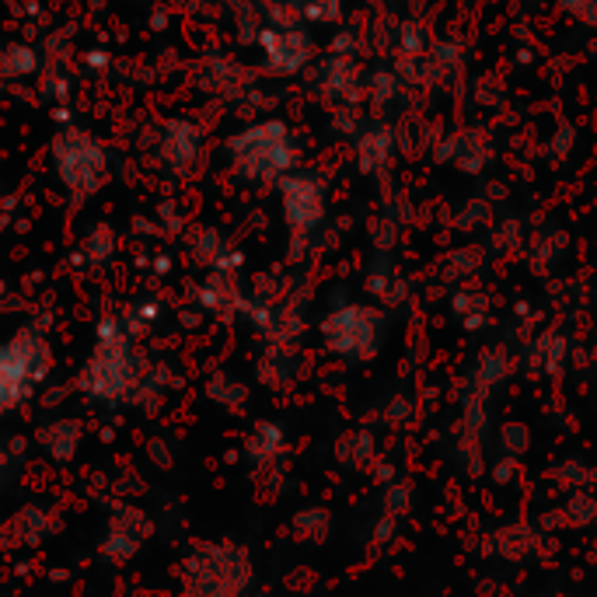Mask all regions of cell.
Wrapping results in <instances>:
<instances>
[{
    "label": "cell",
    "mask_w": 597,
    "mask_h": 597,
    "mask_svg": "<svg viewBox=\"0 0 597 597\" xmlns=\"http://www.w3.org/2000/svg\"><path fill=\"white\" fill-rule=\"evenodd\" d=\"M140 381L144 378H140V364L133 357L126 329L119 322H105L98 329L95 353L81 374V388L98 402H116V398L137 395Z\"/></svg>",
    "instance_id": "cell-1"
},
{
    "label": "cell",
    "mask_w": 597,
    "mask_h": 597,
    "mask_svg": "<svg viewBox=\"0 0 597 597\" xmlns=\"http://www.w3.org/2000/svg\"><path fill=\"white\" fill-rule=\"evenodd\" d=\"M53 161L56 172H60V182L77 199H88L91 193H98L102 182L109 179V161H105L102 144L84 130L60 133L53 144Z\"/></svg>",
    "instance_id": "cell-2"
},
{
    "label": "cell",
    "mask_w": 597,
    "mask_h": 597,
    "mask_svg": "<svg viewBox=\"0 0 597 597\" xmlns=\"http://www.w3.org/2000/svg\"><path fill=\"white\" fill-rule=\"evenodd\" d=\"M49 350L42 336L35 332H18L11 343H0V412H11L35 381L46 374Z\"/></svg>",
    "instance_id": "cell-3"
},
{
    "label": "cell",
    "mask_w": 597,
    "mask_h": 597,
    "mask_svg": "<svg viewBox=\"0 0 597 597\" xmlns=\"http://www.w3.org/2000/svg\"><path fill=\"white\" fill-rule=\"evenodd\" d=\"M241 552L234 549H203L199 556H193V563H189V591L193 597H238L245 591L248 577H252V570H248V563L241 559L238 566L231 570V563L238 559Z\"/></svg>",
    "instance_id": "cell-4"
},
{
    "label": "cell",
    "mask_w": 597,
    "mask_h": 597,
    "mask_svg": "<svg viewBox=\"0 0 597 597\" xmlns=\"http://www.w3.org/2000/svg\"><path fill=\"white\" fill-rule=\"evenodd\" d=\"M231 161L241 175L248 179H269V175L283 172L287 165V140H283V126H255V130L241 133L231 140Z\"/></svg>",
    "instance_id": "cell-5"
},
{
    "label": "cell",
    "mask_w": 597,
    "mask_h": 597,
    "mask_svg": "<svg viewBox=\"0 0 597 597\" xmlns=\"http://www.w3.org/2000/svg\"><path fill=\"white\" fill-rule=\"evenodd\" d=\"M161 154L175 172H189L193 165H199V154H203V133L186 119H175L161 133Z\"/></svg>",
    "instance_id": "cell-6"
},
{
    "label": "cell",
    "mask_w": 597,
    "mask_h": 597,
    "mask_svg": "<svg viewBox=\"0 0 597 597\" xmlns=\"http://www.w3.org/2000/svg\"><path fill=\"white\" fill-rule=\"evenodd\" d=\"M39 440H42V447L53 454V458L67 461L70 454L77 451V444H81V426L70 423V419H56V423L42 426Z\"/></svg>",
    "instance_id": "cell-7"
},
{
    "label": "cell",
    "mask_w": 597,
    "mask_h": 597,
    "mask_svg": "<svg viewBox=\"0 0 597 597\" xmlns=\"http://www.w3.org/2000/svg\"><path fill=\"white\" fill-rule=\"evenodd\" d=\"M493 549L507 559H528L538 549V535L528 524H514V528H503L493 535Z\"/></svg>",
    "instance_id": "cell-8"
},
{
    "label": "cell",
    "mask_w": 597,
    "mask_h": 597,
    "mask_svg": "<svg viewBox=\"0 0 597 597\" xmlns=\"http://www.w3.org/2000/svg\"><path fill=\"white\" fill-rule=\"evenodd\" d=\"M283 451V430L273 423H259L255 433L248 437V458H255L259 465H273Z\"/></svg>",
    "instance_id": "cell-9"
},
{
    "label": "cell",
    "mask_w": 597,
    "mask_h": 597,
    "mask_svg": "<svg viewBox=\"0 0 597 597\" xmlns=\"http://www.w3.org/2000/svg\"><path fill=\"white\" fill-rule=\"evenodd\" d=\"M412 507V486L409 482H388L385 493H381V514L402 521Z\"/></svg>",
    "instance_id": "cell-10"
},
{
    "label": "cell",
    "mask_w": 597,
    "mask_h": 597,
    "mask_svg": "<svg viewBox=\"0 0 597 597\" xmlns=\"http://www.w3.org/2000/svg\"><path fill=\"white\" fill-rule=\"evenodd\" d=\"M339 458L343 465H367L374 458V444L367 433H350V437L339 444Z\"/></svg>",
    "instance_id": "cell-11"
},
{
    "label": "cell",
    "mask_w": 597,
    "mask_h": 597,
    "mask_svg": "<svg viewBox=\"0 0 597 597\" xmlns=\"http://www.w3.org/2000/svg\"><path fill=\"white\" fill-rule=\"evenodd\" d=\"M203 304H206V308H213V311H224V308H231V304H238V294H234L231 280H224V276H213L210 287L203 290Z\"/></svg>",
    "instance_id": "cell-12"
},
{
    "label": "cell",
    "mask_w": 597,
    "mask_h": 597,
    "mask_svg": "<svg viewBox=\"0 0 597 597\" xmlns=\"http://www.w3.org/2000/svg\"><path fill=\"white\" fill-rule=\"evenodd\" d=\"M570 524H594L597 521V500L587 489H573V500L566 503Z\"/></svg>",
    "instance_id": "cell-13"
},
{
    "label": "cell",
    "mask_w": 597,
    "mask_h": 597,
    "mask_svg": "<svg viewBox=\"0 0 597 597\" xmlns=\"http://www.w3.org/2000/svg\"><path fill=\"white\" fill-rule=\"evenodd\" d=\"M528 430H524V426H507V430H503V458H514V461H521L524 454H528Z\"/></svg>",
    "instance_id": "cell-14"
},
{
    "label": "cell",
    "mask_w": 597,
    "mask_h": 597,
    "mask_svg": "<svg viewBox=\"0 0 597 597\" xmlns=\"http://www.w3.org/2000/svg\"><path fill=\"white\" fill-rule=\"evenodd\" d=\"M32 67H35V53H32V49H25V46L7 49L4 60H0V70H4V74H28Z\"/></svg>",
    "instance_id": "cell-15"
},
{
    "label": "cell",
    "mask_w": 597,
    "mask_h": 597,
    "mask_svg": "<svg viewBox=\"0 0 597 597\" xmlns=\"http://www.w3.org/2000/svg\"><path fill=\"white\" fill-rule=\"evenodd\" d=\"M297 531L308 538H322L329 531V514L325 510H304V514H297Z\"/></svg>",
    "instance_id": "cell-16"
},
{
    "label": "cell",
    "mask_w": 597,
    "mask_h": 597,
    "mask_svg": "<svg viewBox=\"0 0 597 597\" xmlns=\"http://www.w3.org/2000/svg\"><path fill=\"white\" fill-rule=\"evenodd\" d=\"M493 479L500 482V486H507V482L517 479V461L514 458H500L493 465Z\"/></svg>",
    "instance_id": "cell-17"
},
{
    "label": "cell",
    "mask_w": 597,
    "mask_h": 597,
    "mask_svg": "<svg viewBox=\"0 0 597 597\" xmlns=\"http://www.w3.org/2000/svg\"><path fill=\"white\" fill-rule=\"evenodd\" d=\"M4 461H7V458H4V447H0V468H4Z\"/></svg>",
    "instance_id": "cell-18"
}]
</instances>
